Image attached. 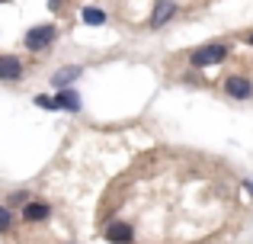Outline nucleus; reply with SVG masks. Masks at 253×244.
I'll list each match as a JSON object with an SVG mask.
<instances>
[{
	"label": "nucleus",
	"mask_w": 253,
	"mask_h": 244,
	"mask_svg": "<svg viewBox=\"0 0 253 244\" xmlns=\"http://www.w3.org/2000/svg\"><path fill=\"white\" fill-rule=\"evenodd\" d=\"M231 49H234V45H231L228 39H211V42H202V45H196V49H189L186 61H189L192 71H205V68H215V64L228 61Z\"/></svg>",
	"instance_id": "1"
},
{
	"label": "nucleus",
	"mask_w": 253,
	"mask_h": 244,
	"mask_svg": "<svg viewBox=\"0 0 253 244\" xmlns=\"http://www.w3.org/2000/svg\"><path fill=\"white\" fill-rule=\"evenodd\" d=\"M58 36H61V29H58L55 23L29 26V32L23 36V49L29 51V55H45V51H48L51 45L58 42Z\"/></svg>",
	"instance_id": "2"
},
{
	"label": "nucleus",
	"mask_w": 253,
	"mask_h": 244,
	"mask_svg": "<svg viewBox=\"0 0 253 244\" xmlns=\"http://www.w3.org/2000/svg\"><path fill=\"white\" fill-rule=\"evenodd\" d=\"M221 94L228 97V100H237V103L253 100V77L244 74V71H231L221 81Z\"/></svg>",
	"instance_id": "3"
},
{
	"label": "nucleus",
	"mask_w": 253,
	"mask_h": 244,
	"mask_svg": "<svg viewBox=\"0 0 253 244\" xmlns=\"http://www.w3.org/2000/svg\"><path fill=\"white\" fill-rule=\"evenodd\" d=\"M135 225L128 219H112L103 225V238L109 244H135Z\"/></svg>",
	"instance_id": "4"
},
{
	"label": "nucleus",
	"mask_w": 253,
	"mask_h": 244,
	"mask_svg": "<svg viewBox=\"0 0 253 244\" xmlns=\"http://www.w3.org/2000/svg\"><path fill=\"white\" fill-rule=\"evenodd\" d=\"M26 61L19 55H0V84H19L26 77Z\"/></svg>",
	"instance_id": "5"
},
{
	"label": "nucleus",
	"mask_w": 253,
	"mask_h": 244,
	"mask_svg": "<svg viewBox=\"0 0 253 244\" xmlns=\"http://www.w3.org/2000/svg\"><path fill=\"white\" fill-rule=\"evenodd\" d=\"M179 16V3L176 0H157L154 10H151L148 16V29H164V26L170 23V19Z\"/></svg>",
	"instance_id": "6"
},
{
	"label": "nucleus",
	"mask_w": 253,
	"mask_h": 244,
	"mask_svg": "<svg viewBox=\"0 0 253 244\" xmlns=\"http://www.w3.org/2000/svg\"><path fill=\"white\" fill-rule=\"evenodd\" d=\"M48 219H51V202L48 199L32 196V199L23 206V222L26 225H42V222H48Z\"/></svg>",
	"instance_id": "7"
},
{
	"label": "nucleus",
	"mask_w": 253,
	"mask_h": 244,
	"mask_svg": "<svg viewBox=\"0 0 253 244\" xmlns=\"http://www.w3.org/2000/svg\"><path fill=\"white\" fill-rule=\"evenodd\" d=\"M81 74H84V64H64V68H58L55 74H51V87L55 90L74 87V84L81 81Z\"/></svg>",
	"instance_id": "8"
},
{
	"label": "nucleus",
	"mask_w": 253,
	"mask_h": 244,
	"mask_svg": "<svg viewBox=\"0 0 253 244\" xmlns=\"http://www.w3.org/2000/svg\"><path fill=\"white\" fill-rule=\"evenodd\" d=\"M55 100H58V113H81L84 109V100L74 87H64V90H55Z\"/></svg>",
	"instance_id": "9"
},
{
	"label": "nucleus",
	"mask_w": 253,
	"mask_h": 244,
	"mask_svg": "<svg viewBox=\"0 0 253 244\" xmlns=\"http://www.w3.org/2000/svg\"><path fill=\"white\" fill-rule=\"evenodd\" d=\"M81 19H84L86 26H106V19H109V16H106V10H99V6H84Z\"/></svg>",
	"instance_id": "10"
},
{
	"label": "nucleus",
	"mask_w": 253,
	"mask_h": 244,
	"mask_svg": "<svg viewBox=\"0 0 253 244\" xmlns=\"http://www.w3.org/2000/svg\"><path fill=\"white\" fill-rule=\"evenodd\" d=\"M29 199H32V193H29V190H13V193L6 196V206H10V209H23Z\"/></svg>",
	"instance_id": "11"
},
{
	"label": "nucleus",
	"mask_w": 253,
	"mask_h": 244,
	"mask_svg": "<svg viewBox=\"0 0 253 244\" xmlns=\"http://www.w3.org/2000/svg\"><path fill=\"white\" fill-rule=\"evenodd\" d=\"M32 103H36L39 109H48V113H58V100H55V94H36V97H32Z\"/></svg>",
	"instance_id": "12"
},
{
	"label": "nucleus",
	"mask_w": 253,
	"mask_h": 244,
	"mask_svg": "<svg viewBox=\"0 0 253 244\" xmlns=\"http://www.w3.org/2000/svg\"><path fill=\"white\" fill-rule=\"evenodd\" d=\"M10 232H13V209L3 202L0 206V235H10Z\"/></svg>",
	"instance_id": "13"
},
{
	"label": "nucleus",
	"mask_w": 253,
	"mask_h": 244,
	"mask_svg": "<svg viewBox=\"0 0 253 244\" xmlns=\"http://www.w3.org/2000/svg\"><path fill=\"white\" fill-rule=\"evenodd\" d=\"M48 10L51 13H61L64 10V0H48Z\"/></svg>",
	"instance_id": "14"
},
{
	"label": "nucleus",
	"mask_w": 253,
	"mask_h": 244,
	"mask_svg": "<svg viewBox=\"0 0 253 244\" xmlns=\"http://www.w3.org/2000/svg\"><path fill=\"white\" fill-rule=\"evenodd\" d=\"M244 45H250V49H253V29L247 32V36H244Z\"/></svg>",
	"instance_id": "15"
},
{
	"label": "nucleus",
	"mask_w": 253,
	"mask_h": 244,
	"mask_svg": "<svg viewBox=\"0 0 253 244\" xmlns=\"http://www.w3.org/2000/svg\"><path fill=\"white\" fill-rule=\"evenodd\" d=\"M0 3H3V0H0Z\"/></svg>",
	"instance_id": "16"
}]
</instances>
